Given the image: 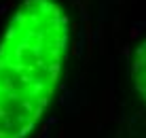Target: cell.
<instances>
[{
	"mask_svg": "<svg viewBox=\"0 0 146 138\" xmlns=\"http://www.w3.org/2000/svg\"><path fill=\"white\" fill-rule=\"evenodd\" d=\"M131 74H133L135 89L140 91V96H142L144 102H146V43L138 49V53H135V60H133V66H131Z\"/></svg>",
	"mask_w": 146,
	"mask_h": 138,
	"instance_id": "7a4b0ae2",
	"label": "cell"
},
{
	"mask_svg": "<svg viewBox=\"0 0 146 138\" xmlns=\"http://www.w3.org/2000/svg\"><path fill=\"white\" fill-rule=\"evenodd\" d=\"M68 51L55 0H23L0 40V138H26L47 109Z\"/></svg>",
	"mask_w": 146,
	"mask_h": 138,
	"instance_id": "6da1fadb",
	"label": "cell"
}]
</instances>
